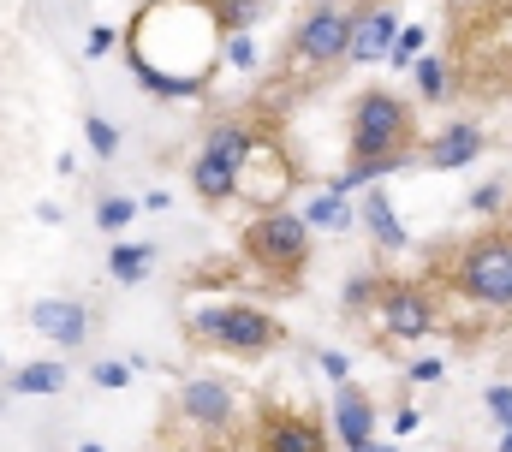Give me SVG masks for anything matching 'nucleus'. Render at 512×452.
Wrapping results in <instances>:
<instances>
[{"label": "nucleus", "instance_id": "nucleus-6", "mask_svg": "<svg viewBox=\"0 0 512 452\" xmlns=\"http://www.w3.org/2000/svg\"><path fill=\"white\" fill-rule=\"evenodd\" d=\"M346 42H352V12H340V6L304 12V18H298V36H292V48H298L304 66H334V60H346Z\"/></svg>", "mask_w": 512, "mask_h": 452}, {"label": "nucleus", "instance_id": "nucleus-13", "mask_svg": "<svg viewBox=\"0 0 512 452\" xmlns=\"http://www.w3.org/2000/svg\"><path fill=\"white\" fill-rule=\"evenodd\" d=\"M334 417H340V435H346V447H364V441H370V429H376V411H370V399H364L358 387H340V399H334Z\"/></svg>", "mask_w": 512, "mask_h": 452}, {"label": "nucleus", "instance_id": "nucleus-5", "mask_svg": "<svg viewBox=\"0 0 512 452\" xmlns=\"http://www.w3.org/2000/svg\"><path fill=\"white\" fill-rule=\"evenodd\" d=\"M245 149H251V131L245 125H215L203 155L191 161V185L203 203H227L239 191V167H245Z\"/></svg>", "mask_w": 512, "mask_h": 452}, {"label": "nucleus", "instance_id": "nucleus-24", "mask_svg": "<svg viewBox=\"0 0 512 452\" xmlns=\"http://www.w3.org/2000/svg\"><path fill=\"white\" fill-rule=\"evenodd\" d=\"M501 452H512V435H507V447H501Z\"/></svg>", "mask_w": 512, "mask_h": 452}, {"label": "nucleus", "instance_id": "nucleus-2", "mask_svg": "<svg viewBox=\"0 0 512 452\" xmlns=\"http://www.w3.org/2000/svg\"><path fill=\"white\" fill-rule=\"evenodd\" d=\"M191 339L215 345V351H233V357H262V351L280 345V322L256 304H215V310L191 316Z\"/></svg>", "mask_w": 512, "mask_h": 452}, {"label": "nucleus", "instance_id": "nucleus-15", "mask_svg": "<svg viewBox=\"0 0 512 452\" xmlns=\"http://www.w3.org/2000/svg\"><path fill=\"white\" fill-rule=\"evenodd\" d=\"M108 268H114L120 280H143V268H149V244H120Z\"/></svg>", "mask_w": 512, "mask_h": 452}, {"label": "nucleus", "instance_id": "nucleus-10", "mask_svg": "<svg viewBox=\"0 0 512 452\" xmlns=\"http://www.w3.org/2000/svg\"><path fill=\"white\" fill-rule=\"evenodd\" d=\"M179 405H185V417L203 423V429H221V423L233 417V393H227L221 381H191V387L179 393Z\"/></svg>", "mask_w": 512, "mask_h": 452}, {"label": "nucleus", "instance_id": "nucleus-16", "mask_svg": "<svg viewBox=\"0 0 512 452\" xmlns=\"http://www.w3.org/2000/svg\"><path fill=\"white\" fill-rule=\"evenodd\" d=\"M370 226H376V238H382V244H405V226H393L387 197H370Z\"/></svg>", "mask_w": 512, "mask_h": 452}, {"label": "nucleus", "instance_id": "nucleus-17", "mask_svg": "<svg viewBox=\"0 0 512 452\" xmlns=\"http://www.w3.org/2000/svg\"><path fill=\"white\" fill-rule=\"evenodd\" d=\"M304 226H352V221H346L340 197H316V203L304 209Z\"/></svg>", "mask_w": 512, "mask_h": 452}, {"label": "nucleus", "instance_id": "nucleus-19", "mask_svg": "<svg viewBox=\"0 0 512 452\" xmlns=\"http://www.w3.org/2000/svg\"><path fill=\"white\" fill-rule=\"evenodd\" d=\"M417 84H423V96H441V90H447V84H441V66H435V60H423V66H417Z\"/></svg>", "mask_w": 512, "mask_h": 452}, {"label": "nucleus", "instance_id": "nucleus-11", "mask_svg": "<svg viewBox=\"0 0 512 452\" xmlns=\"http://www.w3.org/2000/svg\"><path fill=\"white\" fill-rule=\"evenodd\" d=\"M387 48H393V12H370V18H352V42H346V54H352L358 66L382 60Z\"/></svg>", "mask_w": 512, "mask_h": 452}, {"label": "nucleus", "instance_id": "nucleus-25", "mask_svg": "<svg viewBox=\"0 0 512 452\" xmlns=\"http://www.w3.org/2000/svg\"><path fill=\"white\" fill-rule=\"evenodd\" d=\"M84 452H102V447H84Z\"/></svg>", "mask_w": 512, "mask_h": 452}, {"label": "nucleus", "instance_id": "nucleus-1", "mask_svg": "<svg viewBox=\"0 0 512 452\" xmlns=\"http://www.w3.org/2000/svg\"><path fill=\"white\" fill-rule=\"evenodd\" d=\"M411 131L417 119L399 96L387 90H364L358 108H352V161H376V167H393L405 149H411Z\"/></svg>", "mask_w": 512, "mask_h": 452}, {"label": "nucleus", "instance_id": "nucleus-26", "mask_svg": "<svg viewBox=\"0 0 512 452\" xmlns=\"http://www.w3.org/2000/svg\"><path fill=\"white\" fill-rule=\"evenodd\" d=\"M459 6H471V0H459Z\"/></svg>", "mask_w": 512, "mask_h": 452}, {"label": "nucleus", "instance_id": "nucleus-12", "mask_svg": "<svg viewBox=\"0 0 512 452\" xmlns=\"http://www.w3.org/2000/svg\"><path fill=\"white\" fill-rule=\"evenodd\" d=\"M477 149H483V131H477V125H447V131L429 143V161H435V167H465V161H477Z\"/></svg>", "mask_w": 512, "mask_h": 452}, {"label": "nucleus", "instance_id": "nucleus-3", "mask_svg": "<svg viewBox=\"0 0 512 452\" xmlns=\"http://www.w3.org/2000/svg\"><path fill=\"white\" fill-rule=\"evenodd\" d=\"M453 286L471 298V304H489L501 310L512 304V232H483L465 244L459 268H453Z\"/></svg>", "mask_w": 512, "mask_h": 452}, {"label": "nucleus", "instance_id": "nucleus-22", "mask_svg": "<svg viewBox=\"0 0 512 452\" xmlns=\"http://www.w3.org/2000/svg\"><path fill=\"white\" fill-rule=\"evenodd\" d=\"M96 381H102V387H126L131 369H126V363H102V369H96Z\"/></svg>", "mask_w": 512, "mask_h": 452}, {"label": "nucleus", "instance_id": "nucleus-7", "mask_svg": "<svg viewBox=\"0 0 512 452\" xmlns=\"http://www.w3.org/2000/svg\"><path fill=\"white\" fill-rule=\"evenodd\" d=\"M429 298L417 292V286H387L382 292V328L387 334H399V339H411V334H429Z\"/></svg>", "mask_w": 512, "mask_h": 452}, {"label": "nucleus", "instance_id": "nucleus-23", "mask_svg": "<svg viewBox=\"0 0 512 452\" xmlns=\"http://www.w3.org/2000/svg\"><path fill=\"white\" fill-rule=\"evenodd\" d=\"M352 452H382V447H370V441H364V447H352Z\"/></svg>", "mask_w": 512, "mask_h": 452}, {"label": "nucleus", "instance_id": "nucleus-9", "mask_svg": "<svg viewBox=\"0 0 512 452\" xmlns=\"http://www.w3.org/2000/svg\"><path fill=\"white\" fill-rule=\"evenodd\" d=\"M262 452H328V435L310 417H274L262 429Z\"/></svg>", "mask_w": 512, "mask_h": 452}, {"label": "nucleus", "instance_id": "nucleus-8", "mask_svg": "<svg viewBox=\"0 0 512 452\" xmlns=\"http://www.w3.org/2000/svg\"><path fill=\"white\" fill-rule=\"evenodd\" d=\"M30 322L48 339H60V345H84V339H90V316H84V304H72V298H42Z\"/></svg>", "mask_w": 512, "mask_h": 452}, {"label": "nucleus", "instance_id": "nucleus-20", "mask_svg": "<svg viewBox=\"0 0 512 452\" xmlns=\"http://www.w3.org/2000/svg\"><path fill=\"white\" fill-rule=\"evenodd\" d=\"M126 221H131V203H126V197L102 203V226H108V232H114V226H126Z\"/></svg>", "mask_w": 512, "mask_h": 452}, {"label": "nucleus", "instance_id": "nucleus-14", "mask_svg": "<svg viewBox=\"0 0 512 452\" xmlns=\"http://www.w3.org/2000/svg\"><path fill=\"white\" fill-rule=\"evenodd\" d=\"M66 387V369L60 363H30L12 375V393H60Z\"/></svg>", "mask_w": 512, "mask_h": 452}, {"label": "nucleus", "instance_id": "nucleus-18", "mask_svg": "<svg viewBox=\"0 0 512 452\" xmlns=\"http://www.w3.org/2000/svg\"><path fill=\"white\" fill-rule=\"evenodd\" d=\"M90 143H96V155H108V149L120 143V131H114L108 119H90Z\"/></svg>", "mask_w": 512, "mask_h": 452}, {"label": "nucleus", "instance_id": "nucleus-4", "mask_svg": "<svg viewBox=\"0 0 512 452\" xmlns=\"http://www.w3.org/2000/svg\"><path fill=\"white\" fill-rule=\"evenodd\" d=\"M245 256L268 274H298L310 262V226L292 209H262L251 226H245Z\"/></svg>", "mask_w": 512, "mask_h": 452}, {"label": "nucleus", "instance_id": "nucleus-21", "mask_svg": "<svg viewBox=\"0 0 512 452\" xmlns=\"http://www.w3.org/2000/svg\"><path fill=\"white\" fill-rule=\"evenodd\" d=\"M489 411H495V417L512 429V387H489Z\"/></svg>", "mask_w": 512, "mask_h": 452}]
</instances>
